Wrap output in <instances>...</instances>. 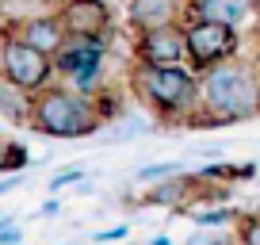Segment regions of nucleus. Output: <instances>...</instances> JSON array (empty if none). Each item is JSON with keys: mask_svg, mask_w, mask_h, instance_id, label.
Here are the masks:
<instances>
[{"mask_svg": "<svg viewBox=\"0 0 260 245\" xmlns=\"http://www.w3.org/2000/svg\"><path fill=\"white\" fill-rule=\"evenodd\" d=\"M199 92H203V107L195 115L191 127H230V122H245L260 115V69L241 57H226L218 66L199 73Z\"/></svg>", "mask_w": 260, "mask_h": 245, "instance_id": "f257e3e1", "label": "nucleus"}, {"mask_svg": "<svg viewBox=\"0 0 260 245\" xmlns=\"http://www.w3.org/2000/svg\"><path fill=\"white\" fill-rule=\"evenodd\" d=\"M126 81H130V92L161 122H187L191 127L199 107H203L199 69H191V66H149V62H134Z\"/></svg>", "mask_w": 260, "mask_h": 245, "instance_id": "f03ea898", "label": "nucleus"}, {"mask_svg": "<svg viewBox=\"0 0 260 245\" xmlns=\"http://www.w3.org/2000/svg\"><path fill=\"white\" fill-rule=\"evenodd\" d=\"M104 111H100V96L96 92H81L65 88V84H46V88L35 96V115H31V127L46 138H88L104 127Z\"/></svg>", "mask_w": 260, "mask_h": 245, "instance_id": "7ed1b4c3", "label": "nucleus"}, {"mask_svg": "<svg viewBox=\"0 0 260 245\" xmlns=\"http://www.w3.org/2000/svg\"><path fill=\"white\" fill-rule=\"evenodd\" d=\"M184 35H187V66L199 73L226 62V57H237V50H241V31L211 16H187Z\"/></svg>", "mask_w": 260, "mask_h": 245, "instance_id": "20e7f679", "label": "nucleus"}, {"mask_svg": "<svg viewBox=\"0 0 260 245\" xmlns=\"http://www.w3.org/2000/svg\"><path fill=\"white\" fill-rule=\"evenodd\" d=\"M0 73L8 81L23 84L27 92H42L46 84H54L57 66H54V54L39 50L35 42H27L23 35H4L0 39Z\"/></svg>", "mask_w": 260, "mask_h": 245, "instance_id": "39448f33", "label": "nucleus"}, {"mask_svg": "<svg viewBox=\"0 0 260 245\" xmlns=\"http://www.w3.org/2000/svg\"><path fill=\"white\" fill-rule=\"evenodd\" d=\"M134 62H149V66H187V35H184V23L138 31Z\"/></svg>", "mask_w": 260, "mask_h": 245, "instance_id": "423d86ee", "label": "nucleus"}, {"mask_svg": "<svg viewBox=\"0 0 260 245\" xmlns=\"http://www.w3.org/2000/svg\"><path fill=\"white\" fill-rule=\"evenodd\" d=\"M65 35H96L111 39V4L107 0H61L57 4Z\"/></svg>", "mask_w": 260, "mask_h": 245, "instance_id": "0eeeda50", "label": "nucleus"}, {"mask_svg": "<svg viewBox=\"0 0 260 245\" xmlns=\"http://www.w3.org/2000/svg\"><path fill=\"white\" fill-rule=\"evenodd\" d=\"M107 57V39H96V35H69V39L57 46L54 66L57 77H77L81 69H100Z\"/></svg>", "mask_w": 260, "mask_h": 245, "instance_id": "6e6552de", "label": "nucleus"}, {"mask_svg": "<svg viewBox=\"0 0 260 245\" xmlns=\"http://www.w3.org/2000/svg\"><path fill=\"white\" fill-rule=\"evenodd\" d=\"M195 0H126V19L138 31H153V27H169V23H184L191 16Z\"/></svg>", "mask_w": 260, "mask_h": 245, "instance_id": "1a4fd4ad", "label": "nucleus"}, {"mask_svg": "<svg viewBox=\"0 0 260 245\" xmlns=\"http://www.w3.org/2000/svg\"><path fill=\"white\" fill-rule=\"evenodd\" d=\"M199 176H187V172H176V176H165V180H153V188L146 192V203L149 207H169V211H180L187 207L195 196H199Z\"/></svg>", "mask_w": 260, "mask_h": 245, "instance_id": "9d476101", "label": "nucleus"}, {"mask_svg": "<svg viewBox=\"0 0 260 245\" xmlns=\"http://www.w3.org/2000/svg\"><path fill=\"white\" fill-rule=\"evenodd\" d=\"M191 16H211V19H222V23L241 31L260 16V0H195Z\"/></svg>", "mask_w": 260, "mask_h": 245, "instance_id": "9b49d317", "label": "nucleus"}, {"mask_svg": "<svg viewBox=\"0 0 260 245\" xmlns=\"http://www.w3.org/2000/svg\"><path fill=\"white\" fill-rule=\"evenodd\" d=\"M35 96H39V92H27L23 84L8 81V77L0 73V119L4 122H12V127H31Z\"/></svg>", "mask_w": 260, "mask_h": 245, "instance_id": "f8f14e48", "label": "nucleus"}, {"mask_svg": "<svg viewBox=\"0 0 260 245\" xmlns=\"http://www.w3.org/2000/svg\"><path fill=\"white\" fill-rule=\"evenodd\" d=\"M12 31H19L27 42H35V46L46 50V54H57V46L69 39L65 27H61V19H57V12L54 16H27V19H19Z\"/></svg>", "mask_w": 260, "mask_h": 245, "instance_id": "ddd939ff", "label": "nucleus"}, {"mask_svg": "<svg viewBox=\"0 0 260 245\" xmlns=\"http://www.w3.org/2000/svg\"><path fill=\"white\" fill-rule=\"evenodd\" d=\"M191 222L199 230H214V226H230V222H237V211H230V207H207V211L191 215Z\"/></svg>", "mask_w": 260, "mask_h": 245, "instance_id": "4468645a", "label": "nucleus"}, {"mask_svg": "<svg viewBox=\"0 0 260 245\" xmlns=\"http://www.w3.org/2000/svg\"><path fill=\"white\" fill-rule=\"evenodd\" d=\"M27 165V149L19 142H0V176L4 172H19Z\"/></svg>", "mask_w": 260, "mask_h": 245, "instance_id": "2eb2a0df", "label": "nucleus"}, {"mask_svg": "<svg viewBox=\"0 0 260 245\" xmlns=\"http://www.w3.org/2000/svg\"><path fill=\"white\" fill-rule=\"evenodd\" d=\"M176 172H184V165L180 161H165V165H142L138 169V180H165V176H176Z\"/></svg>", "mask_w": 260, "mask_h": 245, "instance_id": "dca6fc26", "label": "nucleus"}, {"mask_svg": "<svg viewBox=\"0 0 260 245\" xmlns=\"http://www.w3.org/2000/svg\"><path fill=\"white\" fill-rule=\"evenodd\" d=\"M237 237L245 245H260V215H241L237 219Z\"/></svg>", "mask_w": 260, "mask_h": 245, "instance_id": "f3484780", "label": "nucleus"}, {"mask_svg": "<svg viewBox=\"0 0 260 245\" xmlns=\"http://www.w3.org/2000/svg\"><path fill=\"white\" fill-rule=\"evenodd\" d=\"M81 176H84V169L81 165H69V169H57L54 172V180H50V192H61V188H69V184H81Z\"/></svg>", "mask_w": 260, "mask_h": 245, "instance_id": "a211bd4d", "label": "nucleus"}, {"mask_svg": "<svg viewBox=\"0 0 260 245\" xmlns=\"http://www.w3.org/2000/svg\"><path fill=\"white\" fill-rule=\"evenodd\" d=\"M19 237H23V230H19L16 222H4V226H0V245H12V241H19Z\"/></svg>", "mask_w": 260, "mask_h": 245, "instance_id": "6ab92c4d", "label": "nucleus"}, {"mask_svg": "<svg viewBox=\"0 0 260 245\" xmlns=\"http://www.w3.org/2000/svg\"><path fill=\"white\" fill-rule=\"evenodd\" d=\"M126 234H130V226H122V222H119V226H111V230H100L96 241H119V237H126Z\"/></svg>", "mask_w": 260, "mask_h": 245, "instance_id": "aec40b11", "label": "nucleus"}, {"mask_svg": "<svg viewBox=\"0 0 260 245\" xmlns=\"http://www.w3.org/2000/svg\"><path fill=\"white\" fill-rule=\"evenodd\" d=\"M42 219H54V215H61V199H46V203L39 207Z\"/></svg>", "mask_w": 260, "mask_h": 245, "instance_id": "412c9836", "label": "nucleus"}, {"mask_svg": "<svg viewBox=\"0 0 260 245\" xmlns=\"http://www.w3.org/2000/svg\"><path fill=\"white\" fill-rule=\"evenodd\" d=\"M16 184H19V180H16V176H12V180H0V196H8V192H12V188H16Z\"/></svg>", "mask_w": 260, "mask_h": 245, "instance_id": "4be33fe9", "label": "nucleus"}, {"mask_svg": "<svg viewBox=\"0 0 260 245\" xmlns=\"http://www.w3.org/2000/svg\"><path fill=\"white\" fill-rule=\"evenodd\" d=\"M0 127H4V119H0Z\"/></svg>", "mask_w": 260, "mask_h": 245, "instance_id": "5701e85b", "label": "nucleus"}]
</instances>
